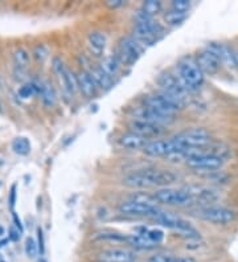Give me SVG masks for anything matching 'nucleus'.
<instances>
[{
    "mask_svg": "<svg viewBox=\"0 0 238 262\" xmlns=\"http://www.w3.org/2000/svg\"><path fill=\"white\" fill-rule=\"evenodd\" d=\"M178 78L188 93L196 92L204 82V73L192 57H184L178 64Z\"/></svg>",
    "mask_w": 238,
    "mask_h": 262,
    "instance_id": "1",
    "label": "nucleus"
},
{
    "mask_svg": "<svg viewBox=\"0 0 238 262\" xmlns=\"http://www.w3.org/2000/svg\"><path fill=\"white\" fill-rule=\"evenodd\" d=\"M154 220H155L156 223H159L160 225H163V227L178 232L179 236L188 238V241L200 240L201 238L200 232H199L194 227H192L190 223H188L184 219H181L180 216H176V214L171 213V212L159 211L158 213L154 216Z\"/></svg>",
    "mask_w": 238,
    "mask_h": 262,
    "instance_id": "2",
    "label": "nucleus"
},
{
    "mask_svg": "<svg viewBox=\"0 0 238 262\" xmlns=\"http://www.w3.org/2000/svg\"><path fill=\"white\" fill-rule=\"evenodd\" d=\"M144 106L151 107L162 114L174 117L175 114H178L179 112L184 109V101L167 93L151 94L144 98Z\"/></svg>",
    "mask_w": 238,
    "mask_h": 262,
    "instance_id": "3",
    "label": "nucleus"
},
{
    "mask_svg": "<svg viewBox=\"0 0 238 262\" xmlns=\"http://www.w3.org/2000/svg\"><path fill=\"white\" fill-rule=\"evenodd\" d=\"M194 213L197 219L214 225H229L235 220L234 211L225 207H220V205L199 208Z\"/></svg>",
    "mask_w": 238,
    "mask_h": 262,
    "instance_id": "4",
    "label": "nucleus"
},
{
    "mask_svg": "<svg viewBox=\"0 0 238 262\" xmlns=\"http://www.w3.org/2000/svg\"><path fill=\"white\" fill-rule=\"evenodd\" d=\"M156 202L159 204L169 205V207H189L193 205V200L184 189H175L165 187V188H159L154 193Z\"/></svg>",
    "mask_w": 238,
    "mask_h": 262,
    "instance_id": "5",
    "label": "nucleus"
},
{
    "mask_svg": "<svg viewBox=\"0 0 238 262\" xmlns=\"http://www.w3.org/2000/svg\"><path fill=\"white\" fill-rule=\"evenodd\" d=\"M183 189L189 193V196L193 200V205H199V208L212 207L221 199V193L214 187L192 184V186H187Z\"/></svg>",
    "mask_w": 238,
    "mask_h": 262,
    "instance_id": "6",
    "label": "nucleus"
},
{
    "mask_svg": "<svg viewBox=\"0 0 238 262\" xmlns=\"http://www.w3.org/2000/svg\"><path fill=\"white\" fill-rule=\"evenodd\" d=\"M146 51V45L140 42L135 37H126L121 41L119 45V55L117 58L119 62H123L127 65H133L137 62L138 58L143 55V52Z\"/></svg>",
    "mask_w": 238,
    "mask_h": 262,
    "instance_id": "7",
    "label": "nucleus"
},
{
    "mask_svg": "<svg viewBox=\"0 0 238 262\" xmlns=\"http://www.w3.org/2000/svg\"><path fill=\"white\" fill-rule=\"evenodd\" d=\"M178 138L180 139L181 144L184 146V148H201L208 146L209 143H212V135L208 130L203 127H194L189 128V130L181 133L178 135Z\"/></svg>",
    "mask_w": 238,
    "mask_h": 262,
    "instance_id": "8",
    "label": "nucleus"
},
{
    "mask_svg": "<svg viewBox=\"0 0 238 262\" xmlns=\"http://www.w3.org/2000/svg\"><path fill=\"white\" fill-rule=\"evenodd\" d=\"M163 33L164 28L154 19L144 23H137L134 27V37L138 38L144 45H153L155 40H158V36Z\"/></svg>",
    "mask_w": 238,
    "mask_h": 262,
    "instance_id": "9",
    "label": "nucleus"
},
{
    "mask_svg": "<svg viewBox=\"0 0 238 262\" xmlns=\"http://www.w3.org/2000/svg\"><path fill=\"white\" fill-rule=\"evenodd\" d=\"M146 180L148 182L149 187H158V188H165V187L172 186L175 183H178L179 176L169 169H160V168H146L140 169Z\"/></svg>",
    "mask_w": 238,
    "mask_h": 262,
    "instance_id": "10",
    "label": "nucleus"
},
{
    "mask_svg": "<svg viewBox=\"0 0 238 262\" xmlns=\"http://www.w3.org/2000/svg\"><path fill=\"white\" fill-rule=\"evenodd\" d=\"M187 166L192 169H196V171H204L205 173L213 172V171H220L225 163V160L221 159V158L213 157L209 154H205L203 151L199 155H194V157L189 158V159L185 162Z\"/></svg>",
    "mask_w": 238,
    "mask_h": 262,
    "instance_id": "11",
    "label": "nucleus"
},
{
    "mask_svg": "<svg viewBox=\"0 0 238 262\" xmlns=\"http://www.w3.org/2000/svg\"><path fill=\"white\" fill-rule=\"evenodd\" d=\"M156 83L159 86L162 88L163 93H167L169 96H174L176 98L184 101L185 97H187L188 92L183 88L181 82L179 81L178 76L175 74L168 73V72H164V73H160L159 77L156 78Z\"/></svg>",
    "mask_w": 238,
    "mask_h": 262,
    "instance_id": "12",
    "label": "nucleus"
},
{
    "mask_svg": "<svg viewBox=\"0 0 238 262\" xmlns=\"http://www.w3.org/2000/svg\"><path fill=\"white\" fill-rule=\"evenodd\" d=\"M128 127L131 128V133L140 135L143 138H159L165 134V127L160 125H155L151 122L143 121V119L133 118V121L128 123Z\"/></svg>",
    "mask_w": 238,
    "mask_h": 262,
    "instance_id": "13",
    "label": "nucleus"
},
{
    "mask_svg": "<svg viewBox=\"0 0 238 262\" xmlns=\"http://www.w3.org/2000/svg\"><path fill=\"white\" fill-rule=\"evenodd\" d=\"M134 118L143 119V121L164 126V127L175 122V118L171 117V115L162 114V113L156 112V110L151 109V107H147V106H142V107H138V109L134 110Z\"/></svg>",
    "mask_w": 238,
    "mask_h": 262,
    "instance_id": "14",
    "label": "nucleus"
},
{
    "mask_svg": "<svg viewBox=\"0 0 238 262\" xmlns=\"http://www.w3.org/2000/svg\"><path fill=\"white\" fill-rule=\"evenodd\" d=\"M119 212L127 214V216H137V217H139V216H153L154 217L159 212V209L156 208V205H149L130 200V202H124L119 205Z\"/></svg>",
    "mask_w": 238,
    "mask_h": 262,
    "instance_id": "15",
    "label": "nucleus"
},
{
    "mask_svg": "<svg viewBox=\"0 0 238 262\" xmlns=\"http://www.w3.org/2000/svg\"><path fill=\"white\" fill-rule=\"evenodd\" d=\"M196 62L204 74H210V76L219 73L222 65L221 60L214 53L206 51V49L199 53Z\"/></svg>",
    "mask_w": 238,
    "mask_h": 262,
    "instance_id": "16",
    "label": "nucleus"
},
{
    "mask_svg": "<svg viewBox=\"0 0 238 262\" xmlns=\"http://www.w3.org/2000/svg\"><path fill=\"white\" fill-rule=\"evenodd\" d=\"M205 49L214 53L221 60L222 64H225L226 67L235 68L238 65L237 55H234L232 49L229 48L226 44H222V42H209V44L206 45Z\"/></svg>",
    "mask_w": 238,
    "mask_h": 262,
    "instance_id": "17",
    "label": "nucleus"
},
{
    "mask_svg": "<svg viewBox=\"0 0 238 262\" xmlns=\"http://www.w3.org/2000/svg\"><path fill=\"white\" fill-rule=\"evenodd\" d=\"M134 253L123 248H113L99 254V262H134Z\"/></svg>",
    "mask_w": 238,
    "mask_h": 262,
    "instance_id": "18",
    "label": "nucleus"
},
{
    "mask_svg": "<svg viewBox=\"0 0 238 262\" xmlns=\"http://www.w3.org/2000/svg\"><path fill=\"white\" fill-rule=\"evenodd\" d=\"M149 139L143 138L135 133H126L119 138V144L127 150H143L149 143Z\"/></svg>",
    "mask_w": 238,
    "mask_h": 262,
    "instance_id": "19",
    "label": "nucleus"
},
{
    "mask_svg": "<svg viewBox=\"0 0 238 262\" xmlns=\"http://www.w3.org/2000/svg\"><path fill=\"white\" fill-rule=\"evenodd\" d=\"M78 78V89L81 90V93L88 98H93L97 94L98 90V85L95 82V80L92 77L89 72H81L77 76Z\"/></svg>",
    "mask_w": 238,
    "mask_h": 262,
    "instance_id": "20",
    "label": "nucleus"
},
{
    "mask_svg": "<svg viewBox=\"0 0 238 262\" xmlns=\"http://www.w3.org/2000/svg\"><path fill=\"white\" fill-rule=\"evenodd\" d=\"M89 40V47H90V51L94 53L95 56H99L102 52L105 51L106 48V44H107V37L102 32H92L88 37Z\"/></svg>",
    "mask_w": 238,
    "mask_h": 262,
    "instance_id": "21",
    "label": "nucleus"
},
{
    "mask_svg": "<svg viewBox=\"0 0 238 262\" xmlns=\"http://www.w3.org/2000/svg\"><path fill=\"white\" fill-rule=\"evenodd\" d=\"M127 244L131 245L135 249L140 250H149L156 248V244H154L153 241H149L144 234H133V236H127Z\"/></svg>",
    "mask_w": 238,
    "mask_h": 262,
    "instance_id": "22",
    "label": "nucleus"
},
{
    "mask_svg": "<svg viewBox=\"0 0 238 262\" xmlns=\"http://www.w3.org/2000/svg\"><path fill=\"white\" fill-rule=\"evenodd\" d=\"M102 71L105 72L109 77H115L121 69V62L114 56H109V57H105L101 61V65H99Z\"/></svg>",
    "mask_w": 238,
    "mask_h": 262,
    "instance_id": "23",
    "label": "nucleus"
},
{
    "mask_svg": "<svg viewBox=\"0 0 238 262\" xmlns=\"http://www.w3.org/2000/svg\"><path fill=\"white\" fill-rule=\"evenodd\" d=\"M89 73L92 74V77L95 80L98 88H102V89H109V88H111V85H113V78L109 77L105 72L102 71L101 68H94V69H92Z\"/></svg>",
    "mask_w": 238,
    "mask_h": 262,
    "instance_id": "24",
    "label": "nucleus"
},
{
    "mask_svg": "<svg viewBox=\"0 0 238 262\" xmlns=\"http://www.w3.org/2000/svg\"><path fill=\"white\" fill-rule=\"evenodd\" d=\"M40 96H41L42 102L48 107H52L56 103V92H54L52 83L49 82H42L41 83V90H40Z\"/></svg>",
    "mask_w": 238,
    "mask_h": 262,
    "instance_id": "25",
    "label": "nucleus"
},
{
    "mask_svg": "<svg viewBox=\"0 0 238 262\" xmlns=\"http://www.w3.org/2000/svg\"><path fill=\"white\" fill-rule=\"evenodd\" d=\"M95 241H109V243H127V236L117 232H99L93 237Z\"/></svg>",
    "mask_w": 238,
    "mask_h": 262,
    "instance_id": "26",
    "label": "nucleus"
},
{
    "mask_svg": "<svg viewBox=\"0 0 238 262\" xmlns=\"http://www.w3.org/2000/svg\"><path fill=\"white\" fill-rule=\"evenodd\" d=\"M12 150L15 151L16 154H19V155H27L31 151V143L27 138L24 137H19L13 139L12 142Z\"/></svg>",
    "mask_w": 238,
    "mask_h": 262,
    "instance_id": "27",
    "label": "nucleus"
},
{
    "mask_svg": "<svg viewBox=\"0 0 238 262\" xmlns=\"http://www.w3.org/2000/svg\"><path fill=\"white\" fill-rule=\"evenodd\" d=\"M187 12H179V11L171 10L164 15V21L168 26H178L180 23H183L187 17Z\"/></svg>",
    "mask_w": 238,
    "mask_h": 262,
    "instance_id": "28",
    "label": "nucleus"
},
{
    "mask_svg": "<svg viewBox=\"0 0 238 262\" xmlns=\"http://www.w3.org/2000/svg\"><path fill=\"white\" fill-rule=\"evenodd\" d=\"M162 8H163V4L162 2H159V0H147V2H144L142 6L143 12L151 17H153L154 15H156V13L160 12Z\"/></svg>",
    "mask_w": 238,
    "mask_h": 262,
    "instance_id": "29",
    "label": "nucleus"
},
{
    "mask_svg": "<svg viewBox=\"0 0 238 262\" xmlns=\"http://www.w3.org/2000/svg\"><path fill=\"white\" fill-rule=\"evenodd\" d=\"M13 60L17 68H27L29 64V53L26 49H17L13 55Z\"/></svg>",
    "mask_w": 238,
    "mask_h": 262,
    "instance_id": "30",
    "label": "nucleus"
},
{
    "mask_svg": "<svg viewBox=\"0 0 238 262\" xmlns=\"http://www.w3.org/2000/svg\"><path fill=\"white\" fill-rule=\"evenodd\" d=\"M140 234H144L149 241H153L156 245H159L164 240V233L160 229H144L143 232H140Z\"/></svg>",
    "mask_w": 238,
    "mask_h": 262,
    "instance_id": "31",
    "label": "nucleus"
},
{
    "mask_svg": "<svg viewBox=\"0 0 238 262\" xmlns=\"http://www.w3.org/2000/svg\"><path fill=\"white\" fill-rule=\"evenodd\" d=\"M38 253V245L36 244V241L33 238H27L26 241V254L28 256V258H36Z\"/></svg>",
    "mask_w": 238,
    "mask_h": 262,
    "instance_id": "32",
    "label": "nucleus"
},
{
    "mask_svg": "<svg viewBox=\"0 0 238 262\" xmlns=\"http://www.w3.org/2000/svg\"><path fill=\"white\" fill-rule=\"evenodd\" d=\"M48 55H49V51H48L47 47L42 44L37 45V47H35V49H33V57H35V60L37 61V62H44L48 58Z\"/></svg>",
    "mask_w": 238,
    "mask_h": 262,
    "instance_id": "33",
    "label": "nucleus"
},
{
    "mask_svg": "<svg viewBox=\"0 0 238 262\" xmlns=\"http://www.w3.org/2000/svg\"><path fill=\"white\" fill-rule=\"evenodd\" d=\"M172 10L179 11V12H187L190 8V2L189 0H174L171 4Z\"/></svg>",
    "mask_w": 238,
    "mask_h": 262,
    "instance_id": "34",
    "label": "nucleus"
},
{
    "mask_svg": "<svg viewBox=\"0 0 238 262\" xmlns=\"http://www.w3.org/2000/svg\"><path fill=\"white\" fill-rule=\"evenodd\" d=\"M148 262H176V258L172 256H165V254H156L151 257Z\"/></svg>",
    "mask_w": 238,
    "mask_h": 262,
    "instance_id": "35",
    "label": "nucleus"
},
{
    "mask_svg": "<svg viewBox=\"0 0 238 262\" xmlns=\"http://www.w3.org/2000/svg\"><path fill=\"white\" fill-rule=\"evenodd\" d=\"M37 238H38V249H40V252L44 253V234H42V230L41 228H38L37 229Z\"/></svg>",
    "mask_w": 238,
    "mask_h": 262,
    "instance_id": "36",
    "label": "nucleus"
},
{
    "mask_svg": "<svg viewBox=\"0 0 238 262\" xmlns=\"http://www.w3.org/2000/svg\"><path fill=\"white\" fill-rule=\"evenodd\" d=\"M20 236H21V232H20L19 229H17V228H11V230H10V238L12 241H17L20 238Z\"/></svg>",
    "mask_w": 238,
    "mask_h": 262,
    "instance_id": "37",
    "label": "nucleus"
},
{
    "mask_svg": "<svg viewBox=\"0 0 238 262\" xmlns=\"http://www.w3.org/2000/svg\"><path fill=\"white\" fill-rule=\"evenodd\" d=\"M106 6H109L110 8H118V7L123 6V2L122 0H109L106 2Z\"/></svg>",
    "mask_w": 238,
    "mask_h": 262,
    "instance_id": "38",
    "label": "nucleus"
},
{
    "mask_svg": "<svg viewBox=\"0 0 238 262\" xmlns=\"http://www.w3.org/2000/svg\"><path fill=\"white\" fill-rule=\"evenodd\" d=\"M15 203H16V187L13 186L12 189H11V196H10L11 209H13V207H15Z\"/></svg>",
    "mask_w": 238,
    "mask_h": 262,
    "instance_id": "39",
    "label": "nucleus"
},
{
    "mask_svg": "<svg viewBox=\"0 0 238 262\" xmlns=\"http://www.w3.org/2000/svg\"><path fill=\"white\" fill-rule=\"evenodd\" d=\"M12 216H13V221H15V227L17 228V229H19L20 232L23 233V225H21V223H20V219L17 217V214H16L15 212H13Z\"/></svg>",
    "mask_w": 238,
    "mask_h": 262,
    "instance_id": "40",
    "label": "nucleus"
},
{
    "mask_svg": "<svg viewBox=\"0 0 238 262\" xmlns=\"http://www.w3.org/2000/svg\"><path fill=\"white\" fill-rule=\"evenodd\" d=\"M176 262H196V259L192 257H181V258L176 259Z\"/></svg>",
    "mask_w": 238,
    "mask_h": 262,
    "instance_id": "41",
    "label": "nucleus"
},
{
    "mask_svg": "<svg viewBox=\"0 0 238 262\" xmlns=\"http://www.w3.org/2000/svg\"><path fill=\"white\" fill-rule=\"evenodd\" d=\"M3 234H4V228L0 227V236H3Z\"/></svg>",
    "mask_w": 238,
    "mask_h": 262,
    "instance_id": "42",
    "label": "nucleus"
},
{
    "mask_svg": "<svg viewBox=\"0 0 238 262\" xmlns=\"http://www.w3.org/2000/svg\"><path fill=\"white\" fill-rule=\"evenodd\" d=\"M0 112H2V102H0Z\"/></svg>",
    "mask_w": 238,
    "mask_h": 262,
    "instance_id": "43",
    "label": "nucleus"
},
{
    "mask_svg": "<svg viewBox=\"0 0 238 262\" xmlns=\"http://www.w3.org/2000/svg\"><path fill=\"white\" fill-rule=\"evenodd\" d=\"M237 61H238V56H237Z\"/></svg>",
    "mask_w": 238,
    "mask_h": 262,
    "instance_id": "44",
    "label": "nucleus"
}]
</instances>
